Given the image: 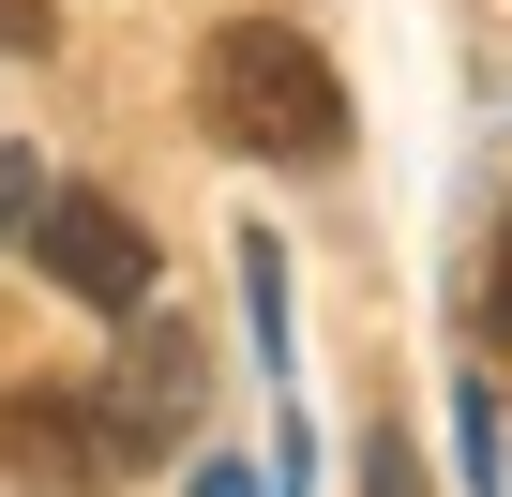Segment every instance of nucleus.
Instances as JSON below:
<instances>
[{"label": "nucleus", "instance_id": "1", "mask_svg": "<svg viewBox=\"0 0 512 497\" xmlns=\"http://www.w3.org/2000/svg\"><path fill=\"white\" fill-rule=\"evenodd\" d=\"M196 121H211L226 151H256V166H332V151H347V76H332V46L287 31V16H226V31L196 46Z\"/></svg>", "mask_w": 512, "mask_h": 497}, {"label": "nucleus", "instance_id": "2", "mask_svg": "<svg viewBox=\"0 0 512 497\" xmlns=\"http://www.w3.org/2000/svg\"><path fill=\"white\" fill-rule=\"evenodd\" d=\"M121 467H151V452L121 437V407H106L91 377H16V392H0V482L91 497V482H121Z\"/></svg>", "mask_w": 512, "mask_h": 497}, {"label": "nucleus", "instance_id": "3", "mask_svg": "<svg viewBox=\"0 0 512 497\" xmlns=\"http://www.w3.org/2000/svg\"><path fill=\"white\" fill-rule=\"evenodd\" d=\"M31 272H46L61 302H91V317H151V226H136L121 196L46 181V211H31Z\"/></svg>", "mask_w": 512, "mask_h": 497}, {"label": "nucleus", "instance_id": "4", "mask_svg": "<svg viewBox=\"0 0 512 497\" xmlns=\"http://www.w3.org/2000/svg\"><path fill=\"white\" fill-rule=\"evenodd\" d=\"M136 347H121V377H91L106 407H121V437L136 452H166V437H196V392H211V347L181 332V317H121Z\"/></svg>", "mask_w": 512, "mask_h": 497}, {"label": "nucleus", "instance_id": "5", "mask_svg": "<svg viewBox=\"0 0 512 497\" xmlns=\"http://www.w3.org/2000/svg\"><path fill=\"white\" fill-rule=\"evenodd\" d=\"M362 497H422V452H407V422H377V437H362Z\"/></svg>", "mask_w": 512, "mask_h": 497}, {"label": "nucleus", "instance_id": "6", "mask_svg": "<svg viewBox=\"0 0 512 497\" xmlns=\"http://www.w3.org/2000/svg\"><path fill=\"white\" fill-rule=\"evenodd\" d=\"M482 347H512V211H497V241H482Z\"/></svg>", "mask_w": 512, "mask_h": 497}, {"label": "nucleus", "instance_id": "7", "mask_svg": "<svg viewBox=\"0 0 512 497\" xmlns=\"http://www.w3.org/2000/svg\"><path fill=\"white\" fill-rule=\"evenodd\" d=\"M31 211H46V166H31V151H0V241H31Z\"/></svg>", "mask_w": 512, "mask_h": 497}, {"label": "nucleus", "instance_id": "8", "mask_svg": "<svg viewBox=\"0 0 512 497\" xmlns=\"http://www.w3.org/2000/svg\"><path fill=\"white\" fill-rule=\"evenodd\" d=\"M61 46V16H46V0H0V61H46Z\"/></svg>", "mask_w": 512, "mask_h": 497}, {"label": "nucleus", "instance_id": "9", "mask_svg": "<svg viewBox=\"0 0 512 497\" xmlns=\"http://www.w3.org/2000/svg\"><path fill=\"white\" fill-rule=\"evenodd\" d=\"M196 497H272V482H256V467H196Z\"/></svg>", "mask_w": 512, "mask_h": 497}]
</instances>
